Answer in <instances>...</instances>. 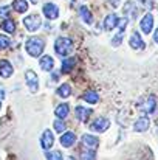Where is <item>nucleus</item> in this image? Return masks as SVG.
I'll return each instance as SVG.
<instances>
[{"mask_svg": "<svg viewBox=\"0 0 158 160\" xmlns=\"http://www.w3.org/2000/svg\"><path fill=\"white\" fill-rule=\"evenodd\" d=\"M44 48H45V42L42 38H30L25 44V50L33 58H39L44 53Z\"/></svg>", "mask_w": 158, "mask_h": 160, "instance_id": "f257e3e1", "label": "nucleus"}, {"mask_svg": "<svg viewBox=\"0 0 158 160\" xmlns=\"http://www.w3.org/2000/svg\"><path fill=\"white\" fill-rule=\"evenodd\" d=\"M54 50L59 56H67L73 52V41L68 38H57L54 42Z\"/></svg>", "mask_w": 158, "mask_h": 160, "instance_id": "f03ea898", "label": "nucleus"}, {"mask_svg": "<svg viewBox=\"0 0 158 160\" xmlns=\"http://www.w3.org/2000/svg\"><path fill=\"white\" fill-rule=\"evenodd\" d=\"M23 25L28 31H36L41 28L42 25V20H41V16L39 14H30L23 19Z\"/></svg>", "mask_w": 158, "mask_h": 160, "instance_id": "7ed1b4c3", "label": "nucleus"}, {"mask_svg": "<svg viewBox=\"0 0 158 160\" xmlns=\"http://www.w3.org/2000/svg\"><path fill=\"white\" fill-rule=\"evenodd\" d=\"M140 110L141 112H144V113H152V112H155V107H157V100H155V97H146L140 104Z\"/></svg>", "mask_w": 158, "mask_h": 160, "instance_id": "20e7f679", "label": "nucleus"}, {"mask_svg": "<svg viewBox=\"0 0 158 160\" xmlns=\"http://www.w3.org/2000/svg\"><path fill=\"white\" fill-rule=\"evenodd\" d=\"M25 81H26V84H28L31 92H37V89H39V78H37V75L33 70L28 68L25 72Z\"/></svg>", "mask_w": 158, "mask_h": 160, "instance_id": "39448f33", "label": "nucleus"}, {"mask_svg": "<svg viewBox=\"0 0 158 160\" xmlns=\"http://www.w3.org/2000/svg\"><path fill=\"white\" fill-rule=\"evenodd\" d=\"M108 126H110V121L107 118H104V117H101V118H96L90 124V129L95 131V132H105L108 129Z\"/></svg>", "mask_w": 158, "mask_h": 160, "instance_id": "423d86ee", "label": "nucleus"}, {"mask_svg": "<svg viewBox=\"0 0 158 160\" xmlns=\"http://www.w3.org/2000/svg\"><path fill=\"white\" fill-rule=\"evenodd\" d=\"M118 27H119V31H118V34L112 39V45H113V47H118V45L121 44L122 36H124V30H126V27H127V19H121V20L118 22Z\"/></svg>", "mask_w": 158, "mask_h": 160, "instance_id": "0eeeda50", "label": "nucleus"}, {"mask_svg": "<svg viewBox=\"0 0 158 160\" xmlns=\"http://www.w3.org/2000/svg\"><path fill=\"white\" fill-rule=\"evenodd\" d=\"M44 14H45L47 19L54 20V19H57V16H59V8H57L54 3H45V5H44Z\"/></svg>", "mask_w": 158, "mask_h": 160, "instance_id": "6e6552de", "label": "nucleus"}, {"mask_svg": "<svg viewBox=\"0 0 158 160\" xmlns=\"http://www.w3.org/2000/svg\"><path fill=\"white\" fill-rule=\"evenodd\" d=\"M140 27H141L144 34H149L152 31V28H154V17H152V14H146L143 17V20L140 22Z\"/></svg>", "mask_w": 158, "mask_h": 160, "instance_id": "1a4fd4ad", "label": "nucleus"}, {"mask_svg": "<svg viewBox=\"0 0 158 160\" xmlns=\"http://www.w3.org/2000/svg\"><path fill=\"white\" fill-rule=\"evenodd\" d=\"M82 145L87 149H93L95 151L98 148V145H99V138H96V137H93L90 134H85V135H82Z\"/></svg>", "mask_w": 158, "mask_h": 160, "instance_id": "9d476101", "label": "nucleus"}, {"mask_svg": "<svg viewBox=\"0 0 158 160\" xmlns=\"http://www.w3.org/2000/svg\"><path fill=\"white\" fill-rule=\"evenodd\" d=\"M129 45H130L133 50H141V48L146 47L144 42H143V39H141V36H140V33H136V31L130 36V39H129Z\"/></svg>", "mask_w": 158, "mask_h": 160, "instance_id": "9b49d317", "label": "nucleus"}, {"mask_svg": "<svg viewBox=\"0 0 158 160\" xmlns=\"http://www.w3.org/2000/svg\"><path fill=\"white\" fill-rule=\"evenodd\" d=\"M76 142V134L74 132H65L60 135V145L65 148H71Z\"/></svg>", "mask_w": 158, "mask_h": 160, "instance_id": "f8f14e48", "label": "nucleus"}, {"mask_svg": "<svg viewBox=\"0 0 158 160\" xmlns=\"http://www.w3.org/2000/svg\"><path fill=\"white\" fill-rule=\"evenodd\" d=\"M53 143H54V135H53L48 129L44 131L42 138H41V145H42V148H44V149H50V148L53 146Z\"/></svg>", "mask_w": 158, "mask_h": 160, "instance_id": "ddd939ff", "label": "nucleus"}, {"mask_svg": "<svg viewBox=\"0 0 158 160\" xmlns=\"http://www.w3.org/2000/svg\"><path fill=\"white\" fill-rule=\"evenodd\" d=\"M12 65L6 61V59H2L0 61V76L2 78H9L12 75Z\"/></svg>", "mask_w": 158, "mask_h": 160, "instance_id": "4468645a", "label": "nucleus"}, {"mask_svg": "<svg viewBox=\"0 0 158 160\" xmlns=\"http://www.w3.org/2000/svg\"><path fill=\"white\" fill-rule=\"evenodd\" d=\"M149 124H151V121H149V118H147V117H140V118L136 120V123H135L133 129H135L136 132H144V131H147V129H149Z\"/></svg>", "mask_w": 158, "mask_h": 160, "instance_id": "2eb2a0df", "label": "nucleus"}, {"mask_svg": "<svg viewBox=\"0 0 158 160\" xmlns=\"http://www.w3.org/2000/svg\"><path fill=\"white\" fill-rule=\"evenodd\" d=\"M118 22H119V19H118L116 14H108V16L105 17V20H104V28L107 30V31H112L113 28L118 27Z\"/></svg>", "mask_w": 158, "mask_h": 160, "instance_id": "dca6fc26", "label": "nucleus"}, {"mask_svg": "<svg viewBox=\"0 0 158 160\" xmlns=\"http://www.w3.org/2000/svg\"><path fill=\"white\" fill-rule=\"evenodd\" d=\"M124 14H126L127 17H130V19H136V16H138V8H136V5H135L133 2H127V3L124 5Z\"/></svg>", "mask_w": 158, "mask_h": 160, "instance_id": "f3484780", "label": "nucleus"}, {"mask_svg": "<svg viewBox=\"0 0 158 160\" xmlns=\"http://www.w3.org/2000/svg\"><path fill=\"white\" fill-rule=\"evenodd\" d=\"M90 115H92V109H85V107H82V106L76 107V118H78L79 121H84V123H85Z\"/></svg>", "mask_w": 158, "mask_h": 160, "instance_id": "a211bd4d", "label": "nucleus"}, {"mask_svg": "<svg viewBox=\"0 0 158 160\" xmlns=\"http://www.w3.org/2000/svg\"><path fill=\"white\" fill-rule=\"evenodd\" d=\"M53 67H54V61H53L51 56H42L41 58V68L45 70V72H51Z\"/></svg>", "mask_w": 158, "mask_h": 160, "instance_id": "6ab92c4d", "label": "nucleus"}, {"mask_svg": "<svg viewBox=\"0 0 158 160\" xmlns=\"http://www.w3.org/2000/svg\"><path fill=\"white\" fill-rule=\"evenodd\" d=\"M76 64V58H67L62 61V67H60V73H70L71 68Z\"/></svg>", "mask_w": 158, "mask_h": 160, "instance_id": "aec40b11", "label": "nucleus"}, {"mask_svg": "<svg viewBox=\"0 0 158 160\" xmlns=\"http://www.w3.org/2000/svg\"><path fill=\"white\" fill-rule=\"evenodd\" d=\"M82 98H84L87 103H90V104H96V103L99 101V95H98L96 92H93V90H89V92H85Z\"/></svg>", "mask_w": 158, "mask_h": 160, "instance_id": "412c9836", "label": "nucleus"}, {"mask_svg": "<svg viewBox=\"0 0 158 160\" xmlns=\"http://www.w3.org/2000/svg\"><path fill=\"white\" fill-rule=\"evenodd\" d=\"M12 8L17 12H25L28 9V2L26 0H14L12 2Z\"/></svg>", "mask_w": 158, "mask_h": 160, "instance_id": "4be33fe9", "label": "nucleus"}, {"mask_svg": "<svg viewBox=\"0 0 158 160\" xmlns=\"http://www.w3.org/2000/svg\"><path fill=\"white\" fill-rule=\"evenodd\" d=\"M68 112H70V106L68 104H60V106L56 107V110H54L57 118H65L68 115Z\"/></svg>", "mask_w": 158, "mask_h": 160, "instance_id": "5701e85b", "label": "nucleus"}, {"mask_svg": "<svg viewBox=\"0 0 158 160\" xmlns=\"http://www.w3.org/2000/svg\"><path fill=\"white\" fill-rule=\"evenodd\" d=\"M79 12H81V16H82V19H84L85 23H92V22H93V16H92V12L87 9V6H81V8H79Z\"/></svg>", "mask_w": 158, "mask_h": 160, "instance_id": "b1692460", "label": "nucleus"}, {"mask_svg": "<svg viewBox=\"0 0 158 160\" xmlns=\"http://www.w3.org/2000/svg\"><path fill=\"white\" fill-rule=\"evenodd\" d=\"M57 95H59L60 98H68V97L71 95V87H70L68 84H62V86L57 89Z\"/></svg>", "mask_w": 158, "mask_h": 160, "instance_id": "393cba45", "label": "nucleus"}, {"mask_svg": "<svg viewBox=\"0 0 158 160\" xmlns=\"http://www.w3.org/2000/svg\"><path fill=\"white\" fill-rule=\"evenodd\" d=\"M2 28H3L6 33H14V30H16V25H14V22H12V20L6 19V20L2 23Z\"/></svg>", "mask_w": 158, "mask_h": 160, "instance_id": "a878e982", "label": "nucleus"}, {"mask_svg": "<svg viewBox=\"0 0 158 160\" xmlns=\"http://www.w3.org/2000/svg\"><path fill=\"white\" fill-rule=\"evenodd\" d=\"M96 159V156H95V152H93V149H84L82 152H81V160H95Z\"/></svg>", "mask_w": 158, "mask_h": 160, "instance_id": "bb28decb", "label": "nucleus"}, {"mask_svg": "<svg viewBox=\"0 0 158 160\" xmlns=\"http://www.w3.org/2000/svg\"><path fill=\"white\" fill-rule=\"evenodd\" d=\"M47 159L48 160H64V156L60 151H50L47 152Z\"/></svg>", "mask_w": 158, "mask_h": 160, "instance_id": "cd10ccee", "label": "nucleus"}, {"mask_svg": "<svg viewBox=\"0 0 158 160\" xmlns=\"http://www.w3.org/2000/svg\"><path fill=\"white\" fill-rule=\"evenodd\" d=\"M9 45H11V41H9L6 36L0 34V50H5V48H8Z\"/></svg>", "mask_w": 158, "mask_h": 160, "instance_id": "c85d7f7f", "label": "nucleus"}, {"mask_svg": "<svg viewBox=\"0 0 158 160\" xmlns=\"http://www.w3.org/2000/svg\"><path fill=\"white\" fill-rule=\"evenodd\" d=\"M54 129H56L59 134H62V132L65 131V123H64V121H54Z\"/></svg>", "mask_w": 158, "mask_h": 160, "instance_id": "c756f323", "label": "nucleus"}, {"mask_svg": "<svg viewBox=\"0 0 158 160\" xmlns=\"http://www.w3.org/2000/svg\"><path fill=\"white\" fill-rule=\"evenodd\" d=\"M140 3L144 8H147V9H152L154 8V0H140Z\"/></svg>", "mask_w": 158, "mask_h": 160, "instance_id": "7c9ffc66", "label": "nucleus"}, {"mask_svg": "<svg viewBox=\"0 0 158 160\" xmlns=\"http://www.w3.org/2000/svg\"><path fill=\"white\" fill-rule=\"evenodd\" d=\"M8 14H9V6H2L0 8V16L2 17H6Z\"/></svg>", "mask_w": 158, "mask_h": 160, "instance_id": "2f4dec72", "label": "nucleus"}, {"mask_svg": "<svg viewBox=\"0 0 158 160\" xmlns=\"http://www.w3.org/2000/svg\"><path fill=\"white\" fill-rule=\"evenodd\" d=\"M110 3H112V5H113V6L116 8V6L119 5V0H110Z\"/></svg>", "mask_w": 158, "mask_h": 160, "instance_id": "473e14b6", "label": "nucleus"}, {"mask_svg": "<svg viewBox=\"0 0 158 160\" xmlns=\"http://www.w3.org/2000/svg\"><path fill=\"white\" fill-rule=\"evenodd\" d=\"M154 41H155V42L158 44V28L155 30V34H154Z\"/></svg>", "mask_w": 158, "mask_h": 160, "instance_id": "72a5a7b5", "label": "nucleus"}, {"mask_svg": "<svg viewBox=\"0 0 158 160\" xmlns=\"http://www.w3.org/2000/svg\"><path fill=\"white\" fill-rule=\"evenodd\" d=\"M3 97H5V90L0 87V98H3Z\"/></svg>", "mask_w": 158, "mask_h": 160, "instance_id": "f704fd0d", "label": "nucleus"}, {"mask_svg": "<svg viewBox=\"0 0 158 160\" xmlns=\"http://www.w3.org/2000/svg\"><path fill=\"white\" fill-rule=\"evenodd\" d=\"M37 2H39V0H31V3H37Z\"/></svg>", "mask_w": 158, "mask_h": 160, "instance_id": "c9c22d12", "label": "nucleus"}, {"mask_svg": "<svg viewBox=\"0 0 158 160\" xmlns=\"http://www.w3.org/2000/svg\"><path fill=\"white\" fill-rule=\"evenodd\" d=\"M68 160H74V157H68Z\"/></svg>", "mask_w": 158, "mask_h": 160, "instance_id": "e433bc0d", "label": "nucleus"}, {"mask_svg": "<svg viewBox=\"0 0 158 160\" xmlns=\"http://www.w3.org/2000/svg\"><path fill=\"white\" fill-rule=\"evenodd\" d=\"M0 107H2V103H0Z\"/></svg>", "mask_w": 158, "mask_h": 160, "instance_id": "4c0bfd02", "label": "nucleus"}]
</instances>
